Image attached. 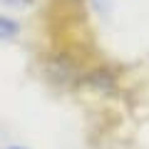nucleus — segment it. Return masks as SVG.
Wrapping results in <instances>:
<instances>
[{"instance_id":"obj_1","label":"nucleus","mask_w":149,"mask_h":149,"mask_svg":"<svg viewBox=\"0 0 149 149\" xmlns=\"http://www.w3.org/2000/svg\"><path fill=\"white\" fill-rule=\"evenodd\" d=\"M15 32H17V22L5 17V15H0V40L3 37H13Z\"/></svg>"},{"instance_id":"obj_2","label":"nucleus","mask_w":149,"mask_h":149,"mask_svg":"<svg viewBox=\"0 0 149 149\" xmlns=\"http://www.w3.org/2000/svg\"><path fill=\"white\" fill-rule=\"evenodd\" d=\"M10 149H22V147H10Z\"/></svg>"}]
</instances>
